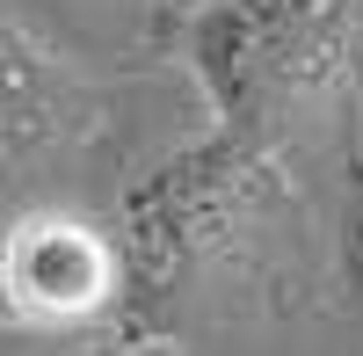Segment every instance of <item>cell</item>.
Segmentation results:
<instances>
[{"mask_svg":"<svg viewBox=\"0 0 363 356\" xmlns=\"http://www.w3.org/2000/svg\"><path fill=\"white\" fill-rule=\"evenodd\" d=\"M363 0H211L189 22V66L225 131H262L349 44Z\"/></svg>","mask_w":363,"mask_h":356,"instance_id":"6da1fadb","label":"cell"},{"mask_svg":"<svg viewBox=\"0 0 363 356\" xmlns=\"http://www.w3.org/2000/svg\"><path fill=\"white\" fill-rule=\"evenodd\" d=\"M262 174H269V153L255 145V131H218V138L189 145V153L160 160L153 174H138L124 189V233H116L124 284L167 291L203 255H218L247 226Z\"/></svg>","mask_w":363,"mask_h":356,"instance_id":"7a4b0ae2","label":"cell"},{"mask_svg":"<svg viewBox=\"0 0 363 356\" xmlns=\"http://www.w3.org/2000/svg\"><path fill=\"white\" fill-rule=\"evenodd\" d=\"M0 255H8L15 313L29 328L66 335L73 320H95L116 291H124V255H116V240L95 233L87 218H66V211H29L15 233H0Z\"/></svg>","mask_w":363,"mask_h":356,"instance_id":"3957f363","label":"cell"},{"mask_svg":"<svg viewBox=\"0 0 363 356\" xmlns=\"http://www.w3.org/2000/svg\"><path fill=\"white\" fill-rule=\"evenodd\" d=\"M51 124H58V80L44 51L0 15V167L22 160L29 145H44Z\"/></svg>","mask_w":363,"mask_h":356,"instance_id":"277c9868","label":"cell"},{"mask_svg":"<svg viewBox=\"0 0 363 356\" xmlns=\"http://www.w3.org/2000/svg\"><path fill=\"white\" fill-rule=\"evenodd\" d=\"M342 284L363 306V145L349 153V182H342Z\"/></svg>","mask_w":363,"mask_h":356,"instance_id":"5b68a950","label":"cell"},{"mask_svg":"<svg viewBox=\"0 0 363 356\" xmlns=\"http://www.w3.org/2000/svg\"><path fill=\"white\" fill-rule=\"evenodd\" d=\"M0 356H58V328H29V320H0Z\"/></svg>","mask_w":363,"mask_h":356,"instance_id":"8992f818","label":"cell"},{"mask_svg":"<svg viewBox=\"0 0 363 356\" xmlns=\"http://www.w3.org/2000/svg\"><path fill=\"white\" fill-rule=\"evenodd\" d=\"M0 320H22L15 313V291H8V255H0Z\"/></svg>","mask_w":363,"mask_h":356,"instance_id":"52a82bcc","label":"cell"}]
</instances>
